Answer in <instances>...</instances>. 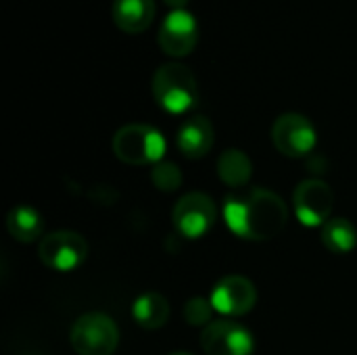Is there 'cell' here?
<instances>
[{
    "label": "cell",
    "mask_w": 357,
    "mask_h": 355,
    "mask_svg": "<svg viewBox=\"0 0 357 355\" xmlns=\"http://www.w3.org/2000/svg\"><path fill=\"white\" fill-rule=\"evenodd\" d=\"M201 347L207 355H253V335L238 322L218 320L201 333Z\"/></svg>",
    "instance_id": "cell-10"
},
{
    "label": "cell",
    "mask_w": 357,
    "mask_h": 355,
    "mask_svg": "<svg viewBox=\"0 0 357 355\" xmlns=\"http://www.w3.org/2000/svg\"><path fill=\"white\" fill-rule=\"evenodd\" d=\"M322 243L331 253L347 255L357 245L356 226L345 218H331L322 226Z\"/></svg>",
    "instance_id": "cell-17"
},
{
    "label": "cell",
    "mask_w": 357,
    "mask_h": 355,
    "mask_svg": "<svg viewBox=\"0 0 357 355\" xmlns=\"http://www.w3.org/2000/svg\"><path fill=\"white\" fill-rule=\"evenodd\" d=\"M213 146V126L205 115L186 119L178 130V149L188 159L205 157Z\"/></svg>",
    "instance_id": "cell-12"
},
{
    "label": "cell",
    "mask_w": 357,
    "mask_h": 355,
    "mask_svg": "<svg viewBox=\"0 0 357 355\" xmlns=\"http://www.w3.org/2000/svg\"><path fill=\"white\" fill-rule=\"evenodd\" d=\"M293 207H295L297 220L303 226H307V228L324 226L331 220V213L335 207V192L320 178L303 180L295 188Z\"/></svg>",
    "instance_id": "cell-7"
},
{
    "label": "cell",
    "mask_w": 357,
    "mask_h": 355,
    "mask_svg": "<svg viewBox=\"0 0 357 355\" xmlns=\"http://www.w3.org/2000/svg\"><path fill=\"white\" fill-rule=\"evenodd\" d=\"M213 305L211 301L203 299V297H192L190 301H186L184 305V320L190 326H203L207 328L211 324V316H213Z\"/></svg>",
    "instance_id": "cell-19"
},
{
    "label": "cell",
    "mask_w": 357,
    "mask_h": 355,
    "mask_svg": "<svg viewBox=\"0 0 357 355\" xmlns=\"http://www.w3.org/2000/svg\"><path fill=\"white\" fill-rule=\"evenodd\" d=\"M151 180L161 192H174L182 186V172L172 161H159L151 169Z\"/></svg>",
    "instance_id": "cell-18"
},
{
    "label": "cell",
    "mask_w": 357,
    "mask_h": 355,
    "mask_svg": "<svg viewBox=\"0 0 357 355\" xmlns=\"http://www.w3.org/2000/svg\"><path fill=\"white\" fill-rule=\"evenodd\" d=\"M211 305L224 316H245L257 303L255 285L245 276H226L211 291Z\"/></svg>",
    "instance_id": "cell-11"
},
{
    "label": "cell",
    "mask_w": 357,
    "mask_h": 355,
    "mask_svg": "<svg viewBox=\"0 0 357 355\" xmlns=\"http://www.w3.org/2000/svg\"><path fill=\"white\" fill-rule=\"evenodd\" d=\"M224 222L234 236L259 243L278 236L287 228L289 211L276 192L249 188L226 199Z\"/></svg>",
    "instance_id": "cell-1"
},
{
    "label": "cell",
    "mask_w": 357,
    "mask_h": 355,
    "mask_svg": "<svg viewBox=\"0 0 357 355\" xmlns=\"http://www.w3.org/2000/svg\"><path fill=\"white\" fill-rule=\"evenodd\" d=\"M218 176L230 188H245L253 176V163L241 149H228L218 157Z\"/></svg>",
    "instance_id": "cell-14"
},
{
    "label": "cell",
    "mask_w": 357,
    "mask_h": 355,
    "mask_svg": "<svg viewBox=\"0 0 357 355\" xmlns=\"http://www.w3.org/2000/svg\"><path fill=\"white\" fill-rule=\"evenodd\" d=\"M169 355H192V354H186V352H176V354H169Z\"/></svg>",
    "instance_id": "cell-21"
},
{
    "label": "cell",
    "mask_w": 357,
    "mask_h": 355,
    "mask_svg": "<svg viewBox=\"0 0 357 355\" xmlns=\"http://www.w3.org/2000/svg\"><path fill=\"white\" fill-rule=\"evenodd\" d=\"M215 218H218L215 203L205 192L184 195L176 203L174 213H172V222H174L176 232L184 239H190V241L205 236L213 228Z\"/></svg>",
    "instance_id": "cell-6"
},
{
    "label": "cell",
    "mask_w": 357,
    "mask_h": 355,
    "mask_svg": "<svg viewBox=\"0 0 357 355\" xmlns=\"http://www.w3.org/2000/svg\"><path fill=\"white\" fill-rule=\"evenodd\" d=\"M132 316L138 326L146 331H157L169 320V303L159 293H144L134 301Z\"/></svg>",
    "instance_id": "cell-15"
},
{
    "label": "cell",
    "mask_w": 357,
    "mask_h": 355,
    "mask_svg": "<svg viewBox=\"0 0 357 355\" xmlns=\"http://www.w3.org/2000/svg\"><path fill=\"white\" fill-rule=\"evenodd\" d=\"M188 2H190V0H165V4L172 6V10H174V8H186Z\"/></svg>",
    "instance_id": "cell-20"
},
{
    "label": "cell",
    "mask_w": 357,
    "mask_h": 355,
    "mask_svg": "<svg viewBox=\"0 0 357 355\" xmlns=\"http://www.w3.org/2000/svg\"><path fill=\"white\" fill-rule=\"evenodd\" d=\"M71 347L79 355H111L117 349V324L100 312L84 314L71 328Z\"/></svg>",
    "instance_id": "cell-4"
},
{
    "label": "cell",
    "mask_w": 357,
    "mask_h": 355,
    "mask_svg": "<svg viewBox=\"0 0 357 355\" xmlns=\"http://www.w3.org/2000/svg\"><path fill=\"white\" fill-rule=\"evenodd\" d=\"M274 146L293 159L310 155L318 144V134L314 123L299 113H284L272 126Z\"/></svg>",
    "instance_id": "cell-8"
},
{
    "label": "cell",
    "mask_w": 357,
    "mask_h": 355,
    "mask_svg": "<svg viewBox=\"0 0 357 355\" xmlns=\"http://www.w3.org/2000/svg\"><path fill=\"white\" fill-rule=\"evenodd\" d=\"M6 230L19 243H33L42 236L44 220L42 216L27 205L13 207L6 216Z\"/></svg>",
    "instance_id": "cell-16"
},
{
    "label": "cell",
    "mask_w": 357,
    "mask_h": 355,
    "mask_svg": "<svg viewBox=\"0 0 357 355\" xmlns=\"http://www.w3.org/2000/svg\"><path fill=\"white\" fill-rule=\"evenodd\" d=\"M159 46L167 56H188L199 42V23L188 8H174L159 27Z\"/></svg>",
    "instance_id": "cell-9"
},
{
    "label": "cell",
    "mask_w": 357,
    "mask_h": 355,
    "mask_svg": "<svg viewBox=\"0 0 357 355\" xmlns=\"http://www.w3.org/2000/svg\"><path fill=\"white\" fill-rule=\"evenodd\" d=\"M113 153L128 165H155L165 155V138L153 126L128 123L115 132Z\"/></svg>",
    "instance_id": "cell-3"
},
{
    "label": "cell",
    "mask_w": 357,
    "mask_h": 355,
    "mask_svg": "<svg viewBox=\"0 0 357 355\" xmlns=\"http://www.w3.org/2000/svg\"><path fill=\"white\" fill-rule=\"evenodd\" d=\"M151 88L157 105L172 115H184L199 103L197 77L184 63L161 65L153 75Z\"/></svg>",
    "instance_id": "cell-2"
},
{
    "label": "cell",
    "mask_w": 357,
    "mask_h": 355,
    "mask_svg": "<svg viewBox=\"0 0 357 355\" xmlns=\"http://www.w3.org/2000/svg\"><path fill=\"white\" fill-rule=\"evenodd\" d=\"M155 0H113L111 15L123 33H142L155 19Z\"/></svg>",
    "instance_id": "cell-13"
},
{
    "label": "cell",
    "mask_w": 357,
    "mask_h": 355,
    "mask_svg": "<svg viewBox=\"0 0 357 355\" xmlns=\"http://www.w3.org/2000/svg\"><path fill=\"white\" fill-rule=\"evenodd\" d=\"M38 255L42 264L54 272H73L86 262L88 243L73 230H56L42 236Z\"/></svg>",
    "instance_id": "cell-5"
}]
</instances>
